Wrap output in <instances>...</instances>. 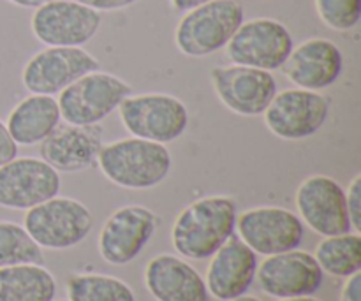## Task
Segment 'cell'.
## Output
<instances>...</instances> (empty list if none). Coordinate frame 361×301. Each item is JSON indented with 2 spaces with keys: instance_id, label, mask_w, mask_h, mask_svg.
I'll use <instances>...</instances> for the list:
<instances>
[{
  "instance_id": "cell-1",
  "label": "cell",
  "mask_w": 361,
  "mask_h": 301,
  "mask_svg": "<svg viewBox=\"0 0 361 301\" xmlns=\"http://www.w3.org/2000/svg\"><path fill=\"white\" fill-rule=\"evenodd\" d=\"M238 207L233 197L207 196L183 208L171 229L176 252L192 261L214 256L236 229Z\"/></svg>"
},
{
  "instance_id": "cell-2",
  "label": "cell",
  "mask_w": 361,
  "mask_h": 301,
  "mask_svg": "<svg viewBox=\"0 0 361 301\" xmlns=\"http://www.w3.org/2000/svg\"><path fill=\"white\" fill-rule=\"evenodd\" d=\"M97 166L109 182L122 189L148 190L168 178L173 159L166 145L130 136L102 145Z\"/></svg>"
},
{
  "instance_id": "cell-3",
  "label": "cell",
  "mask_w": 361,
  "mask_h": 301,
  "mask_svg": "<svg viewBox=\"0 0 361 301\" xmlns=\"http://www.w3.org/2000/svg\"><path fill=\"white\" fill-rule=\"evenodd\" d=\"M245 21L243 6L236 0H212L187 11L175 30V44L190 59H203L228 46Z\"/></svg>"
},
{
  "instance_id": "cell-4",
  "label": "cell",
  "mask_w": 361,
  "mask_h": 301,
  "mask_svg": "<svg viewBox=\"0 0 361 301\" xmlns=\"http://www.w3.org/2000/svg\"><path fill=\"white\" fill-rule=\"evenodd\" d=\"M118 113L130 136L155 143H173L189 127V109L169 94H130L123 99Z\"/></svg>"
},
{
  "instance_id": "cell-5",
  "label": "cell",
  "mask_w": 361,
  "mask_h": 301,
  "mask_svg": "<svg viewBox=\"0 0 361 301\" xmlns=\"http://www.w3.org/2000/svg\"><path fill=\"white\" fill-rule=\"evenodd\" d=\"M133 87L111 73L94 70L60 92L59 108L66 123L97 125L120 108Z\"/></svg>"
},
{
  "instance_id": "cell-6",
  "label": "cell",
  "mask_w": 361,
  "mask_h": 301,
  "mask_svg": "<svg viewBox=\"0 0 361 301\" xmlns=\"http://www.w3.org/2000/svg\"><path fill=\"white\" fill-rule=\"evenodd\" d=\"M92 226V211L81 201L55 196L27 210L23 228L41 249L66 250L80 245Z\"/></svg>"
},
{
  "instance_id": "cell-7",
  "label": "cell",
  "mask_w": 361,
  "mask_h": 301,
  "mask_svg": "<svg viewBox=\"0 0 361 301\" xmlns=\"http://www.w3.org/2000/svg\"><path fill=\"white\" fill-rule=\"evenodd\" d=\"M295 48V41L282 21L254 18L243 21L226 46V55L236 66L263 70L282 69Z\"/></svg>"
},
{
  "instance_id": "cell-8",
  "label": "cell",
  "mask_w": 361,
  "mask_h": 301,
  "mask_svg": "<svg viewBox=\"0 0 361 301\" xmlns=\"http://www.w3.org/2000/svg\"><path fill=\"white\" fill-rule=\"evenodd\" d=\"M264 123L274 136L300 141L323 129L330 116V99L316 90L289 88L275 94L263 113Z\"/></svg>"
},
{
  "instance_id": "cell-9",
  "label": "cell",
  "mask_w": 361,
  "mask_h": 301,
  "mask_svg": "<svg viewBox=\"0 0 361 301\" xmlns=\"http://www.w3.org/2000/svg\"><path fill=\"white\" fill-rule=\"evenodd\" d=\"M99 67V60L81 46H48L28 59L21 81L30 94L55 95Z\"/></svg>"
},
{
  "instance_id": "cell-10",
  "label": "cell",
  "mask_w": 361,
  "mask_h": 301,
  "mask_svg": "<svg viewBox=\"0 0 361 301\" xmlns=\"http://www.w3.org/2000/svg\"><path fill=\"white\" fill-rule=\"evenodd\" d=\"M101 13L76 0H48L30 18L34 37L46 46H83L97 35Z\"/></svg>"
},
{
  "instance_id": "cell-11",
  "label": "cell",
  "mask_w": 361,
  "mask_h": 301,
  "mask_svg": "<svg viewBox=\"0 0 361 301\" xmlns=\"http://www.w3.org/2000/svg\"><path fill=\"white\" fill-rule=\"evenodd\" d=\"M219 101L240 116H259L277 94V80L270 70L247 66H219L210 73Z\"/></svg>"
},
{
  "instance_id": "cell-12",
  "label": "cell",
  "mask_w": 361,
  "mask_h": 301,
  "mask_svg": "<svg viewBox=\"0 0 361 301\" xmlns=\"http://www.w3.org/2000/svg\"><path fill=\"white\" fill-rule=\"evenodd\" d=\"M238 238L256 254L274 256L298 249L305 235L303 221L281 207H259L236 219Z\"/></svg>"
},
{
  "instance_id": "cell-13",
  "label": "cell",
  "mask_w": 361,
  "mask_h": 301,
  "mask_svg": "<svg viewBox=\"0 0 361 301\" xmlns=\"http://www.w3.org/2000/svg\"><path fill=\"white\" fill-rule=\"evenodd\" d=\"M60 173L37 157H16L0 166V208L30 210L59 196Z\"/></svg>"
},
{
  "instance_id": "cell-14",
  "label": "cell",
  "mask_w": 361,
  "mask_h": 301,
  "mask_svg": "<svg viewBox=\"0 0 361 301\" xmlns=\"http://www.w3.org/2000/svg\"><path fill=\"white\" fill-rule=\"evenodd\" d=\"M159 219L150 208L129 204L113 211L99 233V254L113 266L136 259L157 231Z\"/></svg>"
},
{
  "instance_id": "cell-15",
  "label": "cell",
  "mask_w": 361,
  "mask_h": 301,
  "mask_svg": "<svg viewBox=\"0 0 361 301\" xmlns=\"http://www.w3.org/2000/svg\"><path fill=\"white\" fill-rule=\"evenodd\" d=\"M323 275L312 254L296 249L267 256L256 270L261 291L279 300L316 295L323 285Z\"/></svg>"
},
{
  "instance_id": "cell-16",
  "label": "cell",
  "mask_w": 361,
  "mask_h": 301,
  "mask_svg": "<svg viewBox=\"0 0 361 301\" xmlns=\"http://www.w3.org/2000/svg\"><path fill=\"white\" fill-rule=\"evenodd\" d=\"M296 208L302 221L321 236L351 233V221L345 207V190L326 175H312L296 190Z\"/></svg>"
},
{
  "instance_id": "cell-17",
  "label": "cell",
  "mask_w": 361,
  "mask_h": 301,
  "mask_svg": "<svg viewBox=\"0 0 361 301\" xmlns=\"http://www.w3.org/2000/svg\"><path fill=\"white\" fill-rule=\"evenodd\" d=\"M282 69L286 78L298 88L321 92L341 78L344 55L330 39L312 37L293 48Z\"/></svg>"
},
{
  "instance_id": "cell-18",
  "label": "cell",
  "mask_w": 361,
  "mask_h": 301,
  "mask_svg": "<svg viewBox=\"0 0 361 301\" xmlns=\"http://www.w3.org/2000/svg\"><path fill=\"white\" fill-rule=\"evenodd\" d=\"M102 127L60 123L41 143V159L59 173H80L97 164Z\"/></svg>"
},
{
  "instance_id": "cell-19",
  "label": "cell",
  "mask_w": 361,
  "mask_h": 301,
  "mask_svg": "<svg viewBox=\"0 0 361 301\" xmlns=\"http://www.w3.org/2000/svg\"><path fill=\"white\" fill-rule=\"evenodd\" d=\"M257 254L235 235L212 256L207 271L208 293L221 301L247 295L256 278Z\"/></svg>"
},
{
  "instance_id": "cell-20",
  "label": "cell",
  "mask_w": 361,
  "mask_h": 301,
  "mask_svg": "<svg viewBox=\"0 0 361 301\" xmlns=\"http://www.w3.org/2000/svg\"><path fill=\"white\" fill-rule=\"evenodd\" d=\"M145 284L157 301H210L200 271L173 254H159L147 264Z\"/></svg>"
},
{
  "instance_id": "cell-21",
  "label": "cell",
  "mask_w": 361,
  "mask_h": 301,
  "mask_svg": "<svg viewBox=\"0 0 361 301\" xmlns=\"http://www.w3.org/2000/svg\"><path fill=\"white\" fill-rule=\"evenodd\" d=\"M60 120L59 102L53 95L30 94L11 109L6 125L18 147H34L60 125Z\"/></svg>"
},
{
  "instance_id": "cell-22",
  "label": "cell",
  "mask_w": 361,
  "mask_h": 301,
  "mask_svg": "<svg viewBox=\"0 0 361 301\" xmlns=\"http://www.w3.org/2000/svg\"><path fill=\"white\" fill-rule=\"evenodd\" d=\"M55 277L42 264L0 268V301H53Z\"/></svg>"
},
{
  "instance_id": "cell-23",
  "label": "cell",
  "mask_w": 361,
  "mask_h": 301,
  "mask_svg": "<svg viewBox=\"0 0 361 301\" xmlns=\"http://www.w3.org/2000/svg\"><path fill=\"white\" fill-rule=\"evenodd\" d=\"M316 261L323 274L348 278L361 270V236L360 233H344L324 236L316 249Z\"/></svg>"
},
{
  "instance_id": "cell-24",
  "label": "cell",
  "mask_w": 361,
  "mask_h": 301,
  "mask_svg": "<svg viewBox=\"0 0 361 301\" xmlns=\"http://www.w3.org/2000/svg\"><path fill=\"white\" fill-rule=\"evenodd\" d=\"M67 296L69 301H136L133 289L126 282L101 274L71 275Z\"/></svg>"
},
{
  "instance_id": "cell-25",
  "label": "cell",
  "mask_w": 361,
  "mask_h": 301,
  "mask_svg": "<svg viewBox=\"0 0 361 301\" xmlns=\"http://www.w3.org/2000/svg\"><path fill=\"white\" fill-rule=\"evenodd\" d=\"M44 254L27 229L16 222L0 221V268L42 264Z\"/></svg>"
},
{
  "instance_id": "cell-26",
  "label": "cell",
  "mask_w": 361,
  "mask_h": 301,
  "mask_svg": "<svg viewBox=\"0 0 361 301\" xmlns=\"http://www.w3.org/2000/svg\"><path fill=\"white\" fill-rule=\"evenodd\" d=\"M316 11L328 28L348 32L358 27L361 0H316Z\"/></svg>"
},
{
  "instance_id": "cell-27",
  "label": "cell",
  "mask_w": 361,
  "mask_h": 301,
  "mask_svg": "<svg viewBox=\"0 0 361 301\" xmlns=\"http://www.w3.org/2000/svg\"><path fill=\"white\" fill-rule=\"evenodd\" d=\"M345 207H348L349 221L351 228L356 233L361 231V175H356L349 183V189L345 192Z\"/></svg>"
},
{
  "instance_id": "cell-28",
  "label": "cell",
  "mask_w": 361,
  "mask_h": 301,
  "mask_svg": "<svg viewBox=\"0 0 361 301\" xmlns=\"http://www.w3.org/2000/svg\"><path fill=\"white\" fill-rule=\"evenodd\" d=\"M18 157V145L7 130L6 123L0 120V166L7 164L9 161Z\"/></svg>"
},
{
  "instance_id": "cell-29",
  "label": "cell",
  "mask_w": 361,
  "mask_h": 301,
  "mask_svg": "<svg viewBox=\"0 0 361 301\" xmlns=\"http://www.w3.org/2000/svg\"><path fill=\"white\" fill-rule=\"evenodd\" d=\"M76 2L83 4V6L92 7L95 11H120L127 9V7L134 6L137 0H76Z\"/></svg>"
},
{
  "instance_id": "cell-30",
  "label": "cell",
  "mask_w": 361,
  "mask_h": 301,
  "mask_svg": "<svg viewBox=\"0 0 361 301\" xmlns=\"http://www.w3.org/2000/svg\"><path fill=\"white\" fill-rule=\"evenodd\" d=\"M341 301H361V274L348 277V282L342 288Z\"/></svg>"
},
{
  "instance_id": "cell-31",
  "label": "cell",
  "mask_w": 361,
  "mask_h": 301,
  "mask_svg": "<svg viewBox=\"0 0 361 301\" xmlns=\"http://www.w3.org/2000/svg\"><path fill=\"white\" fill-rule=\"evenodd\" d=\"M212 2V0H169L171 7L178 13H187V11L194 9L197 6H203V4Z\"/></svg>"
},
{
  "instance_id": "cell-32",
  "label": "cell",
  "mask_w": 361,
  "mask_h": 301,
  "mask_svg": "<svg viewBox=\"0 0 361 301\" xmlns=\"http://www.w3.org/2000/svg\"><path fill=\"white\" fill-rule=\"evenodd\" d=\"M7 2L14 4L18 7H25V9H37L39 6L46 4L48 0H7Z\"/></svg>"
},
{
  "instance_id": "cell-33",
  "label": "cell",
  "mask_w": 361,
  "mask_h": 301,
  "mask_svg": "<svg viewBox=\"0 0 361 301\" xmlns=\"http://www.w3.org/2000/svg\"><path fill=\"white\" fill-rule=\"evenodd\" d=\"M281 301H319V300L312 298V296H298V298H286Z\"/></svg>"
},
{
  "instance_id": "cell-34",
  "label": "cell",
  "mask_w": 361,
  "mask_h": 301,
  "mask_svg": "<svg viewBox=\"0 0 361 301\" xmlns=\"http://www.w3.org/2000/svg\"><path fill=\"white\" fill-rule=\"evenodd\" d=\"M231 301H261V300H257L256 296L243 295V296H238V298H235V300H231Z\"/></svg>"
},
{
  "instance_id": "cell-35",
  "label": "cell",
  "mask_w": 361,
  "mask_h": 301,
  "mask_svg": "<svg viewBox=\"0 0 361 301\" xmlns=\"http://www.w3.org/2000/svg\"><path fill=\"white\" fill-rule=\"evenodd\" d=\"M53 301H55V300H53ZM59 301H66V300H59ZM67 301H69V300H67Z\"/></svg>"
}]
</instances>
